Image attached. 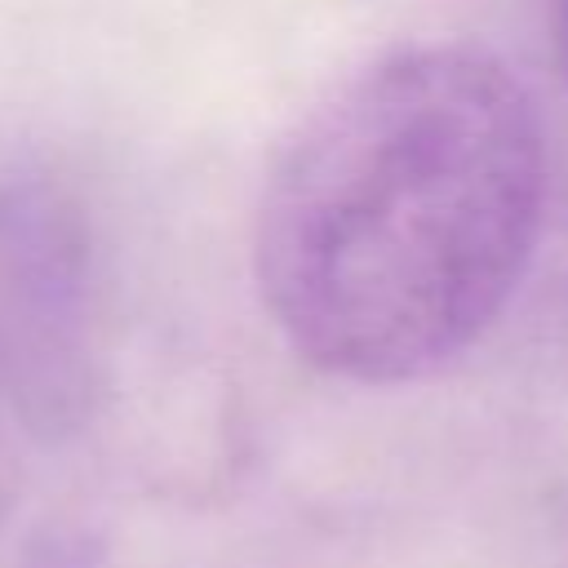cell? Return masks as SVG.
Returning a JSON list of instances; mask_svg holds the SVG:
<instances>
[{"mask_svg": "<svg viewBox=\"0 0 568 568\" xmlns=\"http://www.w3.org/2000/svg\"><path fill=\"white\" fill-rule=\"evenodd\" d=\"M546 178L537 102L501 58L439 40L390 49L333 84L266 169L262 306L328 377H430L515 297Z\"/></svg>", "mask_w": 568, "mask_h": 568, "instance_id": "cell-1", "label": "cell"}, {"mask_svg": "<svg viewBox=\"0 0 568 568\" xmlns=\"http://www.w3.org/2000/svg\"><path fill=\"white\" fill-rule=\"evenodd\" d=\"M0 390L44 439L71 435L98 390L93 231L36 164L0 169Z\"/></svg>", "mask_w": 568, "mask_h": 568, "instance_id": "cell-2", "label": "cell"}, {"mask_svg": "<svg viewBox=\"0 0 568 568\" xmlns=\"http://www.w3.org/2000/svg\"><path fill=\"white\" fill-rule=\"evenodd\" d=\"M550 31H555L559 71H564V80H568V0H550Z\"/></svg>", "mask_w": 568, "mask_h": 568, "instance_id": "cell-3", "label": "cell"}]
</instances>
